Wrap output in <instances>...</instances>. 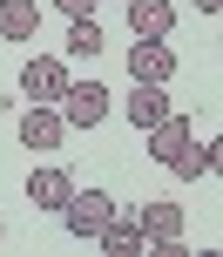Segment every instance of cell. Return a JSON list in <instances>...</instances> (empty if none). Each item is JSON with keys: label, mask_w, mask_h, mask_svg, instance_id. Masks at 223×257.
I'll return each instance as SVG.
<instances>
[{"label": "cell", "mask_w": 223, "mask_h": 257, "mask_svg": "<svg viewBox=\"0 0 223 257\" xmlns=\"http://www.w3.org/2000/svg\"><path fill=\"white\" fill-rule=\"evenodd\" d=\"M115 210H122V203H115V196H108V190H68V203H61V230L88 244V237L102 230V223L115 217Z\"/></svg>", "instance_id": "cell-1"}, {"label": "cell", "mask_w": 223, "mask_h": 257, "mask_svg": "<svg viewBox=\"0 0 223 257\" xmlns=\"http://www.w3.org/2000/svg\"><path fill=\"white\" fill-rule=\"evenodd\" d=\"M54 108H61L68 128H102V122H108V88H102V81H75V75H68V88H61Z\"/></svg>", "instance_id": "cell-2"}, {"label": "cell", "mask_w": 223, "mask_h": 257, "mask_svg": "<svg viewBox=\"0 0 223 257\" xmlns=\"http://www.w3.org/2000/svg\"><path fill=\"white\" fill-rule=\"evenodd\" d=\"M61 88H68V61L61 54H27L21 61V95L27 102H61Z\"/></svg>", "instance_id": "cell-3"}, {"label": "cell", "mask_w": 223, "mask_h": 257, "mask_svg": "<svg viewBox=\"0 0 223 257\" xmlns=\"http://www.w3.org/2000/svg\"><path fill=\"white\" fill-rule=\"evenodd\" d=\"M129 81L169 88V81H176V48H169V41H135V48H129Z\"/></svg>", "instance_id": "cell-4"}, {"label": "cell", "mask_w": 223, "mask_h": 257, "mask_svg": "<svg viewBox=\"0 0 223 257\" xmlns=\"http://www.w3.org/2000/svg\"><path fill=\"white\" fill-rule=\"evenodd\" d=\"M61 136H68V122H61L54 102H27L21 108V142L27 149H61Z\"/></svg>", "instance_id": "cell-5"}, {"label": "cell", "mask_w": 223, "mask_h": 257, "mask_svg": "<svg viewBox=\"0 0 223 257\" xmlns=\"http://www.w3.org/2000/svg\"><path fill=\"white\" fill-rule=\"evenodd\" d=\"M68 190H75V176H68L61 163H41V169H27V203H34V210H54V217H61Z\"/></svg>", "instance_id": "cell-6"}, {"label": "cell", "mask_w": 223, "mask_h": 257, "mask_svg": "<svg viewBox=\"0 0 223 257\" xmlns=\"http://www.w3.org/2000/svg\"><path fill=\"white\" fill-rule=\"evenodd\" d=\"M135 223H142V244H176V237H183V203L149 196V203L135 210Z\"/></svg>", "instance_id": "cell-7"}, {"label": "cell", "mask_w": 223, "mask_h": 257, "mask_svg": "<svg viewBox=\"0 0 223 257\" xmlns=\"http://www.w3.org/2000/svg\"><path fill=\"white\" fill-rule=\"evenodd\" d=\"M189 142H196V122H189V115H176V108H169V115H162L156 128H149V156H156L162 169H169L176 156L189 149Z\"/></svg>", "instance_id": "cell-8"}, {"label": "cell", "mask_w": 223, "mask_h": 257, "mask_svg": "<svg viewBox=\"0 0 223 257\" xmlns=\"http://www.w3.org/2000/svg\"><path fill=\"white\" fill-rule=\"evenodd\" d=\"M122 7H129V34L135 41H169V27H176L169 0H122Z\"/></svg>", "instance_id": "cell-9"}, {"label": "cell", "mask_w": 223, "mask_h": 257, "mask_svg": "<svg viewBox=\"0 0 223 257\" xmlns=\"http://www.w3.org/2000/svg\"><path fill=\"white\" fill-rule=\"evenodd\" d=\"M88 244H102L108 257H135V250H142V223H135V217H129V210H115V217H108V223H102V230H95V237H88Z\"/></svg>", "instance_id": "cell-10"}, {"label": "cell", "mask_w": 223, "mask_h": 257, "mask_svg": "<svg viewBox=\"0 0 223 257\" xmlns=\"http://www.w3.org/2000/svg\"><path fill=\"white\" fill-rule=\"evenodd\" d=\"M122 108H129V122L142 128V136H149V128H156L162 115H169V95H162L156 81H135V95H129V102H122Z\"/></svg>", "instance_id": "cell-11"}, {"label": "cell", "mask_w": 223, "mask_h": 257, "mask_svg": "<svg viewBox=\"0 0 223 257\" xmlns=\"http://www.w3.org/2000/svg\"><path fill=\"white\" fill-rule=\"evenodd\" d=\"M34 34H41L34 0H0V41H34Z\"/></svg>", "instance_id": "cell-12"}, {"label": "cell", "mask_w": 223, "mask_h": 257, "mask_svg": "<svg viewBox=\"0 0 223 257\" xmlns=\"http://www.w3.org/2000/svg\"><path fill=\"white\" fill-rule=\"evenodd\" d=\"M216 163H223V142L210 136V142H203V149H196V142H189V149H183V156H176V163H169V176H183V183H196V176H210Z\"/></svg>", "instance_id": "cell-13"}, {"label": "cell", "mask_w": 223, "mask_h": 257, "mask_svg": "<svg viewBox=\"0 0 223 257\" xmlns=\"http://www.w3.org/2000/svg\"><path fill=\"white\" fill-rule=\"evenodd\" d=\"M68 54H75V61H95V54H102V27H95V14H75V21H68Z\"/></svg>", "instance_id": "cell-14"}, {"label": "cell", "mask_w": 223, "mask_h": 257, "mask_svg": "<svg viewBox=\"0 0 223 257\" xmlns=\"http://www.w3.org/2000/svg\"><path fill=\"white\" fill-rule=\"evenodd\" d=\"M54 7H61L68 21H75V14H95V0H54Z\"/></svg>", "instance_id": "cell-15"}, {"label": "cell", "mask_w": 223, "mask_h": 257, "mask_svg": "<svg viewBox=\"0 0 223 257\" xmlns=\"http://www.w3.org/2000/svg\"><path fill=\"white\" fill-rule=\"evenodd\" d=\"M189 7H196V14H216V7H223V0H189Z\"/></svg>", "instance_id": "cell-16"}, {"label": "cell", "mask_w": 223, "mask_h": 257, "mask_svg": "<svg viewBox=\"0 0 223 257\" xmlns=\"http://www.w3.org/2000/svg\"><path fill=\"white\" fill-rule=\"evenodd\" d=\"M0 237H7V223H0Z\"/></svg>", "instance_id": "cell-17"}]
</instances>
